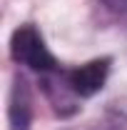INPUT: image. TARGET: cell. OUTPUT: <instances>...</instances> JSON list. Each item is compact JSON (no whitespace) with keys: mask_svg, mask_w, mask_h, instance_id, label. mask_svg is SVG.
Wrapping results in <instances>:
<instances>
[{"mask_svg":"<svg viewBox=\"0 0 127 130\" xmlns=\"http://www.w3.org/2000/svg\"><path fill=\"white\" fill-rule=\"evenodd\" d=\"M10 55H13L15 63L25 65V68H30V70L40 73V75L57 70V60L48 50L45 38L30 23L28 25H20L13 32V38H10Z\"/></svg>","mask_w":127,"mask_h":130,"instance_id":"6da1fadb","label":"cell"},{"mask_svg":"<svg viewBox=\"0 0 127 130\" xmlns=\"http://www.w3.org/2000/svg\"><path fill=\"white\" fill-rule=\"evenodd\" d=\"M110 63H112L110 58H97V60H90L80 68L62 70V75L77 98H92L105 88L107 75H110Z\"/></svg>","mask_w":127,"mask_h":130,"instance_id":"7a4b0ae2","label":"cell"},{"mask_svg":"<svg viewBox=\"0 0 127 130\" xmlns=\"http://www.w3.org/2000/svg\"><path fill=\"white\" fill-rule=\"evenodd\" d=\"M8 123L10 130H30L32 123V98L30 88L25 78L15 75L13 80V90H10V100H8Z\"/></svg>","mask_w":127,"mask_h":130,"instance_id":"3957f363","label":"cell"},{"mask_svg":"<svg viewBox=\"0 0 127 130\" xmlns=\"http://www.w3.org/2000/svg\"><path fill=\"white\" fill-rule=\"evenodd\" d=\"M43 90H45V95H48V100L52 103V108H55L57 115H72V113L80 110L77 95H75L72 88L67 85V80H65V75H62L60 68H57L55 73H45V75H43Z\"/></svg>","mask_w":127,"mask_h":130,"instance_id":"277c9868","label":"cell"},{"mask_svg":"<svg viewBox=\"0 0 127 130\" xmlns=\"http://www.w3.org/2000/svg\"><path fill=\"white\" fill-rule=\"evenodd\" d=\"M105 10H110L115 18H120V20H125L127 23V0H97Z\"/></svg>","mask_w":127,"mask_h":130,"instance_id":"5b68a950","label":"cell"},{"mask_svg":"<svg viewBox=\"0 0 127 130\" xmlns=\"http://www.w3.org/2000/svg\"><path fill=\"white\" fill-rule=\"evenodd\" d=\"M70 130H120V128L112 125V123H90L85 128H70Z\"/></svg>","mask_w":127,"mask_h":130,"instance_id":"8992f818","label":"cell"}]
</instances>
